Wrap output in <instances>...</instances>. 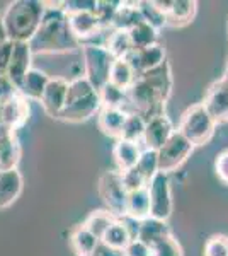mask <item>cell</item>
Listing matches in <instances>:
<instances>
[{"instance_id": "4316f807", "label": "cell", "mask_w": 228, "mask_h": 256, "mask_svg": "<svg viewBox=\"0 0 228 256\" xmlns=\"http://www.w3.org/2000/svg\"><path fill=\"white\" fill-rule=\"evenodd\" d=\"M126 216L138 218V220H145V218L150 217V195H148V188H142L128 193Z\"/></svg>"}, {"instance_id": "9c48e42d", "label": "cell", "mask_w": 228, "mask_h": 256, "mask_svg": "<svg viewBox=\"0 0 228 256\" xmlns=\"http://www.w3.org/2000/svg\"><path fill=\"white\" fill-rule=\"evenodd\" d=\"M201 104L217 125L228 122V82L223 77L210 86Z\"/></svg>"}, {"instance_id": "52a82bcc", "label": "cell", "mask_w": 228, "mask_h": 256, "mask_svg": "<svg viewBox=\"0 0 228 256\" xmlns=\"http://www.w3.org/2000/svg\"><path fill=\"white\" fill-rule=\"evenodd\" d=\"M148 195H150V217L157 220L167 222L172 216L174 202H172V188L169 174L157 172L148 183Z\"/></svg>"}, {"instance_id": "603a6c76", "label": "cell", "mask_w": 228, "mask_h": 256, "mask_svg": "<svg viewBox=\"0 0 228 256\" xmlns=\"http://www.w3.org/2000/svg\"><path fill=\"white\" fill-rule=\"evenodd\" d=\"M68 241H70V248H72L75 256H89L95 248H97L101 239L95 238L84 224H78L72 229Z\"/></svg>"}, {"instance_id": "ac0fdd59", "label": "cell", "mask_w": 228, "mask_h": 256, "mask_svg": "<svg viewBox=\"0 0 228 256\" xmlns=\"http://www.w3.org/2000/svg\"><path fill=\"white\" fill-rule=\"evenodd\" d=\"M140 146H142V144L130 142V140H123V138L116 140L114 148H113V158L116 162V169H118L119 172L136 168L138 159L143 150Z\"/></svg>"}, {"instance_id": "74e56055", "label": "cell", "mask_w": 228, "mask_h": 256, "mask_svg": "<svg viewBox=\"0 0 228 256\" xmlns=\"http://www.w3.org/2000/svg\"><path fill=\"white\" fill-rule=\"evenodd\" d=\"M205 256H228V238L215 234L205 244Z\"/></svg>"}, {"instance_id": "836d02e7", "label": "cell", "mask_w": 228, "mask_h": 256, "mask_svg": "<svg viewBox=\"0 0 228 256\" xmlns=\"http://www.w3.org/2000/svg\"><path fill=\"white\" fill-rule=\"evenodd\" d=\"M145 125H147V120L143 116H140V114H136V113H128L126 122H124V126H123L121 138L130 140V142L142 144Z\"/></svg>"}, {"instance_id": "5bb4252c", "label": "cell", "mask_w": 228, "mask_h": 256, "mask_svg": "<svg viewBox=\"0 0 228 256\" xmlns=\"http://www.w3.org/2000/svg\"><path fill=\"white\" fill-rule=\"evenodd\" d=\"M31 64H32V52L29 43H12L10 62L5 76L9 77L10 82L17 89L22 79L26 77V74L32 68Z\"/></svg>"}, {"instance_id": "2e32d148", "label": "cell", "mask_w": 228, "mask_h": 256, "mask_svg": "<svg viewBox=\"0 0 228 256\" xmlns=\"http://www.w3.org/2000/svg\"><path fill=\"white\" fill-rule=\"evenodd\" d=\"M22 174L17 169L0 171V210L9 208L10 205H14V202L22 193Z\"/></svg>"}, {"instance_id": "ffe728a7", "label": "cell", "mask_w": 228, "mask_h": 256, "mask_svg": "<svg viewBox=\"0 0 228 256\" xmlns=\"http://www.w3.org/2000/svg\"><path fill=\"white\" fill-rule=\"evenodd\" d=\"M49 79H51V77H49L46 72H43V70L31 68L26 74V77L22 79V82H20L17 90L20 96L26 98L27 101L29 99H31V101H41Z\"/></svg>"}, {"instance_id": "d6a6232c", "label": "cell", "mask_w": 228, "mask_h": 256, "mask_svg": "<svg viewBox=\"0 0 228 256\" xmlns=\"http://www.w3.org/2000/svg\"><path fill=\"white\" fill-rule=\"evenodd\" d=\"M101 241L109 248L123 251L124 248L131 242V238H130V234H128V230L124 229V226L119 222V218H116V222L106 230V234L102 236Z\"/></svg>"}, {"instance_id": "cb8c5ba5", "label": "cell", "mask_w": 228, "mask_h": 256, "mask_svg": "<svg viewBox=\"0 0 228 256\" xmlns=\"http://www.w3.org/2000/svg\"><path fill=\"white\" fill-rule=\"evenodd\" d=\"M198 12V2L194 0H172V6L167 12V26L182 28L188 26Z\"/></svg>"}, {"instance_id": "7a4b0ae2", "label": "cell", "mask_w": 228, "mask_h": 256, "mask_svg": "<svg viewBox=\"0 0 228 256\" xmlns=\"http://www.w3.org/2000/svg\"><path fill=\"white\" fill-rule=\"evenodd\" d=\"M46 6L39 0H15L2 16L7 40L10 43H29L38 32Z\"/></svg>"}, {"instance_id": "c3c4849f", "label": "cell", "mask_w": 228, "mask_h": 256, "mask_svg": "<svg viewBox=\"0 0 228 256\" xmlns=\"http://www.w3.org/2000/svg\"><path fill=\"white\" fill-rule=\"evenodd\" d=\"M223 79L228 82V60H227V68H225V76H223Z\"/></svg>"}, {"instance_id": "7c38bea8", "label": "cell", "mask_w": 228, "mask_h": 256, "mask_svg": "<svg viewBox=\"0 0 228 256\" xmlns=\"http://www.w3.org/2000/svg\"><path fill=\"white\" fill-rule=\"evenodd\" d=\"M67 92H68V80L63 77H55V79H49L46 90H44L43 98H41V106H43L44 113L49 118L56 120L58 114L61 113L67 101Z\"/></svg>"}, {"instance_id": "3957f363", "label": "cell", "mask_w": 228, "mask_h": 256, "mask_svg": "<svg viewBox=\"0 0 228 256\" xmlns=\"http://www.w3.org/2000/svg\"><path fill=\"white\" fill-rule=\"evenodd\" d=\"M101 108V98L92 84L85 77H77L68 82L67 101L56 120L65 123H82L97 114Z\"/></svg>"}, {"instance_id": "e0dca14e", "label": "cell", "mask_w": 228, "mask_h": 256, "mask_svg": "<svg viewBox=\"0 0 228 256\" xmlns=\"http://www.w3.org/2000/svg\"><path fill=\"white\" fill-rule=\"evenodd\" d=\"M138 77H143V79L159 92L162 101L164 102L169 101V98H171V94H172L174 79H172V67L167 60H165L164 64H160L159 67L148 70V72H145Z\"/></svg>"}, {"instance_id": "8992f818", "label": "cell", "mask_w": 228, "mask_h": 256, "mask_svg": "<svg viewBox=\"0 0 228 256\" xmlns=\"http://www.w3.org/2000/svg\"><path fill=\"white\" fill-rule=\"evenodd\" d=\"M97 192L106 210L111 212L116 218L126 216L128 192L121 181V172L118 169H109L99 176Z\"/></svg>"}, {"instance_id": "d590c367", "label": "cell", "mask_w": 228, "mask_h": 256, "mask_svg": "<svg viewBox=\"0 0 228 256\" xmlns=\"http://www.w3.org/2000/svg\"><path fill=\"white\" fill-rule=\"evenodd\" d=\"M121 2H109V0H95V7H94V14L99 19L101 26L104 30H111L113 26L114 16L118 12Z\"/></svg>"}, {"instance_id": "7dc6e473", "label": "cell", "mask_w": 228, "mask_h": 256, "mask_svg": "<svg viewBox=\"0 0 228 256\" xmlns=\"http://www.w3.org/2000/svg\"><path fill=\"white\" fill-rule=\"evenodd\" d=\"M2 118H3V102L0 101V123H2Z\"/></svg>"}, {"instance_id": "9a60e30c", "label": "cell", "mask_w": 228, "mask_h": 256, "mask_svg": "<svg viewBox=\"0 0 228 256\" xmlns=\"http://www.w3.org/2000/svg\"><path fill=\"white\" fill-rule=\"evenodd\" d=\"M20 160V146L15 130L0 123V171L17 169Z\"/></svg>"}, {"instance_id": "8d00e7d4", "label": "cell", "mask_w": 228, "mask_h": 256, "mask_svg": "<svg viewBox=\"0 0 228 256\" xmlns=\"http://www.w3.org/2000/svg\"><path fill=\"white\" fill-rule=\"evenodd\" d=\"M150 256H184V250L176 238L169 236L152 248Z\"/></svg>"}, {"instance_id": "f546056e", "label": "cell", "mask_w": 228, "mask_h": 256, "mask_svg": "<svg viewBox=\"0 0 228 256\" xmlns=\"http://www.w3.org/2000/svg\"><path fill=\"white\" fill-rule=\"evenodd\" d=\"M99 98H101V104L102 108H114V110H124L128 111V98H126V90L116 88L113 84H107L104 88H101L97 90Z\"/></svg>"}, {"instance_id": "4fadbf2b", "label": "cell", "mask_w": 228, "mask_h": 256, "mask_svg": "<svg viewBox=\"0 0 228 256\" xmlns=\"http://www.w3.org/2000/svg\"><path fill=\"white\" fill-rule=\"evenodd\" d=\"M128 64L131 65V68L135 70L136 77L142 74L148 72V70L159 67L160 64H164L165 60V48L162 44H152V46L142 48V50H133L130 55L126 56Z\"/></svg>"}, {"instance_id": "30bf717a", "label": "cell", "mask_w": 228, "mask_h": 256, "mask_svg": "<svg viewBox=\"0 0 228 256\" xmlns=\"http://www.w3.org/2000/svg\"><path fill=\"white\" fill-rule=\"evenodd\" d=\"M70 31L75 38L80 41V44H92L95 41V36L102 34L106 30L101 26L99 19L95 18L94 10H84V12H73L67 14Z\"/></svg>"}, {"instance_id": "f1b7e54d", "label": "cell", "mask_w": 228, "mask_h": 256, "mask_svg": "<svg viewBox=\"0 0 228 256\" xmlns=\"http://www.w3.org/2000/svg\"><path fill=\"white\" fill-rule=\"evenodd\" d=\"M114 222H116V217L111 212H107V210H94V212H90L89 216H87V218L84 220V226L95 238L102 239L106 230L109 229Z\"/></svg>"}, {"instance_id": "ee69618b", "label": "cell", "mask_w": 228, "mask_h": 256, "mask_svg": "<svg viewBox=\"0 0 228 256\" xmlns=\"http://www.w3.org/2000/svg\"><path fill=\"white\" fill-rule=\"evenodd\" d=\"M10 53H12V43L7 41L0 46V76H5L7 68H9L10 62Z\"/></svg>"}, {"instance_id": "b9f144b4", "label": "cell", "mask_w": 228, "mask_h": 256, "mask_svg": "<svg viewBox=\"0 0 228 256\" xmlns=\"http://www.w3.org/2000/svg\"><path fill=\"white\" fill-rule=\"evenodd\" d=\"M119 222L124 226V229L128 230V234H130L131 241H136L140 236V227H142V220H138V218H133L130 216H123L119 217Z\"/></svg>"}, {"instance_id": "60d3db41", "label": "cell", "mask_w": 228, "mask_h": 256, "mask_svg": "<svg viewBox=\"0 0 228 256\" xmlns=\"http://www.w3.org/2000/svg\"><path fill=\"white\" fill-rule=\"evenodd\" d=\"M19 90L14 84L10 82V79L7 76H0V101L7 102L9 99H12L14 96H17Z\"/></svg>"}, {"instance_id": "ab89813d", "label": "cell", "mask_w": 228, "mask_h": 256, "mask_svg": "<svg viewBox=\"0 0 228 256\" xmlns=\"http://www.w3.org/2000/svg\"><path fill=\"white\" fill-rule=\"evenodd\" d=\"M215 172L222 183L228 184V148H223L215 158Z\"/></svg>"}, {"instance_id": "d4e9b609", "label": "cell", "mask_w": 228, "mask_h": 256, "mask_svg": "<svg viewBox=\"0 0 228 256\" xmlns=\"http://www.w3.org/2000/svg\"><path fill=\"white\" fill-rule=\"evenodd\" d=\"M102 46L111 53V56H113L114 60L126 58V56L133 52V44H131L130 34H128V31H121V30L107 31Z\"/></svg>"}, {"instance_id": "5b68a950", "label": "cell", "mask_w": 228, "mask_h": 256, "mask_svg": "<svg viewBox=\"0 0 228 256\" xmlns=\"http://www.w3.org/2000/svg\"><path fill=\"white\" fill-rule=\"evenodd\" d=\"M82 56H84L85 79L92 84L95 90L109 82V72L114 64V58L101 44H82Z\"/></svg>"}, {"instance_id": "ba28073f", "label": "cell", "mask_w": 228, "mask_h": 256, "mask_svg": "<svg viewBox=\"0 0 228 256\" xmlns=\"http://www.w3.org/2000/svg\"><path fill=\"white\" fill-rule=\"evenodd\" d=\"M193 148V144L176 130L172 137L167 140V144L157 152L159 154V172L171 174V172L177 171L188 160Z\"/></svg>"}, {"instance_id": "e575fe53", "label": "cell", "mask_w": 228, "mask_h": 256, "mask_svg": "<svg viewBox=\"0 0 228 256\" xmlns=\"http://www.w3.org/2000/svg\"><path fill=\"white\" fill-rule=\"evenodd\" d=\"M136 169L138 172L145 178L147 183H150L152 178L159 172V154L155 150H148V148H143L142 156L138 159V164H136Z\"/></svg>"}, {"instance_id": "4dcf8cb0", "label": "cell", "mask_w": 228, "mask_h": 256, "mask_svg": "<svg viewBox=\"0 0 228 256\" xmlns=\"http://www.w3.org/2000/svg\"><path fill=\"white\" fill-rule=\"evenodd\" d=\"M128 34H130L133 50L152 46V44H157V40H159V31H155L152 26H148L147 22L136 24L133 30L128 31Z\"/></svg>"}, {"instance_id": "484cf974", "label": "cell", "mask_w": 228, "mask_h": 256, "mask_svg": "<svg viewBox=\"0 0 228 256\" xmlns=\"http://www.w3.org/2000/svg\"><path fill=\"white\" fill-rule=\"evenodd\" d=\"M140 22H143V19L138 10V2H121V6H119V9L114 16L111 30L130 31Z\"/></svg>"}, {"instance_id": "7bdbcfd3", "label": "cell", "mask_w": 228, "mask_h": 256, "mask_svg": "<svg viewBox=\"0 0 228 256\" xmlns=\"http://www.w3.org/2000/svg\"><path fill=\"white\" fill-rule=\"evenodd\" d=\"M123 254L124 256H150L152 254V250L148 248L147 244H143L142 241H131L130 244L123 250Z\"/></svg>"}, {"instance_id": "6da1fadb", "label": "cell", "mask_w": 228, "mask_h": 256, "mask_svg": "<svg viewBox=\"0 0 228 256\" xmlns=\"http://www.w3.org/2000/svg\"><path fill=\"white\" fill-rule=\"evenodd\" d=\"M46 12L34 38L29 41L32 55H58L80 50L82 44L72 34L61 2H44Z\"/></svg>"}, {"instance_id": "8fae6325", "label": "cell", "mask_w": 228, "mask_h": 256, "mask_svg": "<svg viewBox=\"0 0 228 256\" xmlns=\"http://www.w3.org/2000/svg\"><path fill=\"white\" fill-rule=\"evenodd\" d=\"M174 132L176 130H174V125L167 114H160V116L147 120L142 146L143 148H148V150L159 152L167 144V140L174 135Z\"/></svg>"}, {"instance_id": "bcb514c9", "label": "cell", "mask_w": 228, "mask_h": 256, "mask_svg": "<svg viewBox=\"0 0 228 256\" xmlns=\"http://www.w3.org/2000/svg\"><path fill=\"white\" fill-rule=\"evenodd\" d=\"M7 34H5V28H3V22H2V16H0V46L3 43H7Z\"/></svg>"}, {"instance_id": "d6986e66", "label": "cell", "mask_w": 228, "mask_h": 256, "mask_svg": "<svg viewBox=\"0 0 228 256\" xmlns=\"http://www.w3.org/2000/svg\"><path fill=\"white\" fill-rule=\"evenodd\" d=\"M29 120V102L26 98L20 94L3 102V118L2 123L5 126L12 128V130H19L20 126L26 125Z\"/></svg>"}, {"instance_id": "44dd1931", "label": "cell", "mask_w": 228, "mask_h": 256, "mask_svg": "<svg viewBox=\"0 0 228 256\" xmlns=\"http://www.w3.org/2000/svg\"><path fill=\"white\" fill-rule=\"evenodd\" d=\"M128 111L114 108H101L97 113V125L101 132L111 138L119 140L123 134V126L126 122Z\"/></svg>"}, {"instance_id": "f6af8a7d", "label": "cell", "mask_w": 228, "mask_h": 256, "mask_svg": "<svg viewBox=\"0 0 228 256\" xmlns=\"http://www.w3.org/2000/svg\"><path fill=\"white\" fill-rule=\"evenodd\" d=\"M89 256H124L123 251L119 250H114V248H109L107 244H104V242H99L97 248L90 253Z\"/></svg>"}, {"instance_id": "7402d4cb", "label": "cell", "mask_w": 228, "mask_h": 256, "mask_svg": "<svg viewBox=\"0 0 228 256\" xmlns=\"http://www.w3.org/2000/svg\"><path fill=\"white\" fill-rule=\"evenodd\" d=\"M169 236H172V232H171V227H169L167 222L157 220V218H152V217L142 220L138 241H142L143 244H147L150 250Z\"/></svg>"}, {"instance_id": "f35d334b", "label": "cell", "mask_w": 228, "mask_h": 256, "mask_svg": "<svg viewBox=\"0 0 228 256\" xmlns=\"http://www.w3.org/2000/svg\"><path fill=\"white\" fill-rule=\"evenodd\" d=\"M121 181H123V184H124V188H126L128 193L148 186V183L145 181V178L140 174L136 168L128 169V171H123L121 172Z\"/></svg>"}, {"instance_id": "1f68e13d", "label": "cell", "mask_w": 228, "mask_h": 256, "mask_svg": "<svg viewBox=\"0 0 228 256\" xmlns=\"http://www.w3.org/2000/svg\"><path fill=\"white\" fill-rule=\"evenodd\" d=\"M138 10H140V14H142L143 22L152 26L155 31H160L162 28L167 26V16L155 6V2H150V0L138 2Z\"/></svg>"}, {"instance_id": "83f0119b", "label": "cell", "mask_w": 228, "mask_h": 256, "mask_svg": "<svg viewBox=\"0 0 228 256\" xmlns=\"http://www.w3.org/2000/svg\"><path fill=\"white\" fill-rule=\"evenodd\" d=\"M135 80H136V74H135V70L131 68V65L128 64V60L126 58L114 60L113 67H111V72H109V84H113L123 90H128L133 86Z\"/></svg>"}, {"instance_id": "277c9868", "label": "cell", "mask_w": 228, "mask_h": 256, "mask_svg": "<svg viewBox=\"0 0 228 256\" xmlns=\"http://www.w3.org/2000/svg\"><path fill=\"white\" fill-rule=\"evenodd\" d=\"M215 128H217V123L200 102V104H193L182 113L177 132L184 135L194 147H198L206 146L213 138Z\"/></svg>"}]
</instances>
